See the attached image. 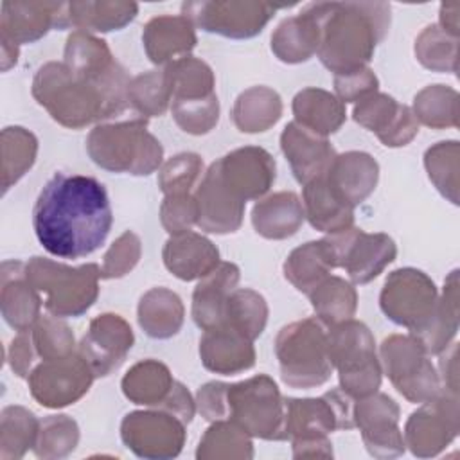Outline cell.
I'll return each mask as SVG.
<instances>
[{
  "instance_id": "cell-1",
  "label": "cell",
  "mask_w": 460,
  "mask_h": 460,
  "mask_svg": "<svg viewBox=\"0 0 460 460\" xmlns=\"http://www.w3.org/2000/svg\"><path fill=\"white\" fill-rule=\"evenodd\" d=\"M111 223L104 185L84 174L56 172L32 208V228L40 244L59 259H81L99 250Z\"/></svg>"
},
{
  "instance_id": "cell-2",
  "label": "cell",
  "mask_w": 460,
  "mask_h": 460,
  "mask_svg": "<svg viewBox=\"0 0 460 460\" xmlns=\"http://www.w3.org/2000/svg\"><path fill=\"white\" fill-rule=\"evenodd\" d=\"M320 27L318 58L334 75L363 68L390 25L385 2H316L307 5Z\"/></svg>"
},
{
  "instance_id": "cell-3",
  "label": "cell",
  "mask_w": 460,
  "mask_h": 460,
  "mask_svg": "<svg viewBox=\"0 0 460 460\" xmlns=\"http://www.w3.org/2000/svg\"><path fill=\"white\" fill-rule=\"evenodd\" d=\"M196 408L203 419L230 420L250 437L286 440V404L275 381L259 374L246 381L226 385L212 381L198 390Z\"/></svg>"
},
{
  "instance_id": "cell-4",
  "label": "cell",
  "mask_w": 460,
  "mask_h": 460,
  "mask_svg": "<svg viewBox=\"0 0 460 460\" xmlns=\"http://www.w3.org/2000/svg\"><path fill=\"white\" fill-rule=\"evenodd\" d=\"M32 95L56 122L72 129L120 113L128 101V90L93 83L56 61L36 72Z\"/></svg>"
},
{
  "instance_id": "cell-5",
  "label": "cell",
  "mask_w": 460,
  "mask_h": 460,
  "mask_svg": "<svg viewBox=\"0 0 460 460\" xmlns=\"http://www.w3.org/2000/svg\"><path fill=\"white\" fill-rule=\"evenodd\" d=\"M86 151L99 167L135 176L156 171L164 156L162 144L147 131L146 119L97 126L88 135Z\"/></svg>"
},
{
  "instance_id": "cell-6",
  "label": "cell",
  "mask_w": 460,
  "mask_h": 460,
  "mask_svg": "<svg viewBox=\"0 0 460 460\" xmlns=\"http://www.w3.org/2000/svg\"><path fill=\"white\" fill-rule=\"evenodd\" d=\"M327 349L338 370L340 388L352 399L372 395L381 386V363L370 329L354 318L331 325Z\"/></svg>"
},
{
  "instance_id": "cell-7",
  "label": "cell",
  "mask_w": 460,
  "mask_h": 460,
  "mask_svg": "<svg viewBox=\"0 0 460 460\" xmlns=\"http://www.w3.org/2000/svg\"><path fill=\"white\" fill-rule=\"evenodd\" d=\"M29 282L36 291L45 293V307L50 314L66 318L86 313L99 295V264L72 268L50 259L32 257L25 264Z\"/></svg>"
},
{
  "instance_id": "cell-8",
  "label": "cell",
  "mask_w": 460,
  "mask_h": 460,
  "mask_svg": "<svg viewBox=\"0 0 460 460\" xmlns=\"http://www.w3.org/2000/svg\"><path fill=\"white\" fill-rule=\"evenodd\" d=\"M275 354L282 381L291 388H313L329 381L332 363L327 332L314 318L284 325L275 340Z\"/></svg>"
},
{
  "instance_id": "cell-9",
  "label": "cell",
  "mask_w": 460,
  "mask_h": 460,
  "mask_svg": "<svg viewBox=\"0 0 460 460\" xmlns=\"http://www.w3.org/2000/svg\"><path fill=\"white\" fill-rule=\"evenodd\" d=\"M381 359L388 379L410 402L422 404L438 395L440 377L415 336H388L381 343Z\"/></svg>"
},
{
  "instance_id": "cell-10",
  "label": "cell",
  "mask_w": 460,
  "mask_h": 460,
  "mask_svg": "<svg viewBox=\"0 0 460 460\" xmlns=\"http://www.w3.org/2000/svg\"><path fill=\"white\" fill-rule=\"evenodd\" d=\"M68 4L56 2H4L0 16L2 70L16 65L18 45L32 43L52 27H70Z\"/></svg>"
},
{
  "instance_id": "cell-11",
  "label": "cell",
  "mask_w": 460,
  "mask_h": 460,
  "mask_svg": "<svg viewBox=\"0 0 460 460\" xmlns=\"http://www.w3.org/2000/svg\"><path fill=\"white\" fill-rule=\"evenodd\" d=\"M437 304L438 296L433 280L413 268L390 273L379 296V305L386 318L408 327L410 334L417 332L431 318Z\"/></svg>"
},
{
  "instance_id": "cell-12",
  "label": "cell",
  "mask_w": 460,
  "mask_h": 460,
  "mask_svg": "<svg viewBox=\"0 0 460 460\" xmlns=\"http://www.w3.org/2000/svg\"><path fill=\"white\" fill-rule=\"evenodd\" d=\"M334 257V266L343 268L354 284L374 280L395 259L397 246L386 234H367L350 226L323 237Z\"/></svg>"
},
{
  "instance_id": "cell-13",
  "label": "cell",
  "mask_w": 460,
  "mask_h": 460,
  "mask_svg": "<svg viewBox=\"0 0 460 460\" xmlns=\"http://www.w3.org/2000/svg\"><path fill=\"white\" fill-rule=\"evenodd\" d=\"M277 9L266 2H185L181 14L207 32L241 40L259 34Z\"/></svg>"
},
{
  "instance_id": "cell-14",
  "label": "cell",
  "mask_w": 460,
  "mask_h": 460,
  "mask_svg": "<svg viewBox=\"0 0 460 460\" xmlns=\"http://www.w3.org/2000/svg\"><path fill=\"white\" fill-rule=\"evenodd\" d=\"M95 374L79 352L65 358L47 359L29 374L32 397L45 408H63L74 404L88 390Z\"/></svg>"
},
{
  "instance_id": "cell-15",
  "label": "cell",
  "mask_w": 460,
  "mask_h": 460,
  "mask_svg": "<svg viewBox=\"0 0 460 460\" xmlns=\"http://www.w3.org/2000/svg\"><path fill=\"white\" fill-rule=\"evenodd\" d=\"M458 433V397L456 392L440 390L437 397L422 402L406 422L404 446L415 456L438 455Z\"/></svg>"
},
{
  "instance_id": "cell-16",
  "label": "cell",
  "mask_w": 460,
  "mask_h": 460,
  "mask_svg": "<svg viewBox=\"0 0 460 460\" xmlns=\"http://www.w3.org/2000/svg\"><path fill=\"white\" fill-rule=\"evenodd\" d=\"M128 449L140 458L178 456L185 442V422L167 410L131 411L120 424Z\"/></svg>"
},
{
  "instance_id": "cell-17",
  "label": "cell",
  "mask_w": 460,
  "mask_h": 460,
  "mask_svg": "<svg viewBox=\"0 0 460 460\" xmlns=\"http://www.w3.org/2000/svg\"><path fill=\"white\" fill-rule=\"evenodd\" d=\"M397 422L399 406L385 394L374 392L354 404V426L361 429L365 447L376 458H390L404 453V438Z\"/></svg>"
},
{
  "instance_id": "cell-18",
  "label": "cell",
  "mask_w": 460,
  "mask_h": 460,
  "mask_svg": "<svg viewBox=\"0 0 460 460\" xmlns=\"http://www.w3.org/2000/svg\"><path fill=\"white\" fill-rule=\"evenodd\" d=\"M133 340L129 323L119 314L106 313L90 322L77 352L90 365L95 377H104L124 361Z\"/></svg>"
},
{
  "instance_id": "cell-19",
  "label": "cell",
  "mask_w": 460,
  "mask_h": 460,
  "mask_svg": "<svg viewBox=\"0 0 460 460\" xmlns=\"http://www.w3.org/2000/svg\"><path fill=\"white\" fill-rule=\"evenodd\" d=\"M352 117L358 124L376 133L388 147L406 146L417 133L419 122L413 111L386 93L374 92L354 106Z\"/></svg>"
},
{
  "instance_id": "cell-20",
  "label": "cell",
  "mask_w": 460,
  "mask_h": 460,
  "mask_svg": "<svg viewBox=\"0 0 460 460\" xmlns=\"http://www.w3.org/2000/svg\"><path fill=\"white\" fill-rule=\"evenodd\" d=\"M216 164L225 185L244 203L259 199L275 181V160L262 147H239Z\"/></svg>"
},
{
  "instance_id": "cell-21",
  "label": "cell",
  "mask_w": 460,
  "mask_h": 460,
  "mask_svg": "<svg viewBox=\"0 0 460 460\" xmlns=\"http://www.w3.org/2000/svg\"><path fill=\"white\" fill-rule=\"evenodd\" d=\"M198 205L196 225L210 234H232L243 223L244 201L221 180L217 164L212 162L194 194Z\"/></svg>"
},
{
  "instance_id": "cell-22",
  "label": "cell",
  "mask_w": 460,
  "mask_h": 460,
  "mask_svg": "<svg viewBox=\"0 0 460 460\" xmlns=\"http://www.w3.org/2000/svg\"><path fill=\"white\" fill-rule=\"evenodd\" d=\"M280 147L296 181L302 185L323 176L336 158V151L325 137L309 131L295 120L286 124L280 135Z\"/></svg>"
},
{
  "instance_id": "cell-23",
  "label": "cell",
  "mask_w": 460,
  "mask_h": 460,
  "mask_svg": "<svg viewBox=\"0 0 460 460\" xmlns=\"http://www.w3.org/2000/svg\"><path fill=\"white\" fill-rule=\"evenodd\" d=\"M199 356L207 370L223 376L239 374L255 365L252 340L226 323H219L203 332Z\"/></svg>"
},
{
  "instance_id": "cell-24",
  "label": "cell",
  "mask_w": 460,
  "mask_h": 460,
  "mask_svg": "<svg viewBox=\"0 0 460 460\" xmlns=\"http://www.w3.org/2000/svg\"><path fill=\"white\" fill-rule=\"evenodd\" d=\"M323 178L334 196L354 208L376 189L379 165L368 153L349 151L336 155Z\"/></svg>"
},
{
  "instance_id": "cell-25",
  "label": "cell",
  "mask_w": 460,
  "mask_h": 460,
  "mask_svg": "<svg viewBox=\"0 0 460 460\" xmlns=\"http://www.w3.org/2000/svg\"><path fill=\"white\" fill-rule=\"evenodd\" d=\"M2 316L18 332L29 331L40 320L41 298L29 282L25 264L20 261L2 262Z\"/></svg>"
},
{
  "instance_id": "cell-26",
  "label": "cell",
  "mask_w": 460,
  "mask_h": 460,
  "mask_svg": "<svg viewBox=\"0 0 460 460\" xmlns=\"http://www.w3.org/2000/svg\"><path fill=\"white\" fill-rule=\"evenodd\" d=\"M165 268L181 280H196L207 277L219 264L217 248L196 232L171 235L164 252Z\"/></svg>"
},
{
  "instance_id": "cell-27",
  "label": "cell",
  "mask_w": 460,
  "mask_h": 460,
  "mask_svg": "<svg viewBox=\"0 0 460 460\" xmlns=\"http://www.w3.org/2000/svg\"><path fill=\"white\" fill-rule=\"evenodd\" d=\"M142 41L149 59L155 65H162L167 61H176L180 58L189 56V52L196 45L194 23L180 14V16H156L147 22Z\"/></svg>"
},
{
  "instance_id": "cell-28",
  "label": "cell",
  "mask_w": 460,
  "mask_h": 460,
  "mask_svg": "<svg viewBox=\"0 0 460 460\" xmlns=\"http://www.w3.org/2000/svg\"><path fill=\"white\" fill-rule=\"evenodd\" d=\"M239 282V268L234 262H219L207 277L199 279L192 293V318L203 331L223 323L230 293Z\"/></svg>"
},
{
  "instance_id": "cell-29",
  "label": "cell",
  "mask_w": 460,
  "mask_h": 460,
  "mask_svg": "<svg viewBox=\"0 0 460 460\" xmlns=\"http://www.w3.org/2000/svg\"><path fill=\"white\" fill-rule=\"evenodd\" d=\"M304 207L295 192H275L255 203L252 225L266 239H286L296 234L304 223Z\"/></svg>"
},
{
  "instance_id": "cell-30",
  "label": "cell",
  "mask_w": 460,
  "mask_h": 460,
  "mask_svg": "<svg viewBox=\"0 0 460 460\" xmlns=\"http://www.w3.org/2000/svg\"><path fill=\"white\" fill-rule=\"evenodd\" d=\"M320 27L305 5L296 16L286 18L271 36V50L284 63H302L318 52Z\"/></svg>"
},
{
  "instance_id": "cell-31",
  "label": "cell",
  "mask_w": 460,
  "mask_h": 460,
  "mask_svg": "<svg viewBox=\"0 0 460 460\" xmlns=\"http://www.w3.org/2000/svg\"><path fill=\"white\" fill-rule=\"evenodd\" d=\"M295 122L309 131L327 137L336 133L345 122V104L322 88H304L293 99Z\"/></svg>"
},
{
  "instance_id": "cell-32",
  "label": "cell",
  "mask_w": 460,
  "mask_h": 460,
  "mask_svg": "<svg viewBox=\"0 0 460 460\" xmlns=\"http://www.w3.org/2000/svg\"><path fill=\"white\" fill-rule=\"evenodd\" d=\"M304 214L313 228L336 234L354 225V208L340 201L323 176L304 185Z\"/></svg>"
},
{
  "instance_id": "cell-33",
  "label": "cell",
  "mask_w": 460,
  "mask_h": 460,
  "mask_svg": "<svg viewBox=\"0 0 460 460\" xmlns=\"http://www.w3.org/2000/svg\"><path fill=\"white\" fill-rule=\"evenodd\" d=\"M334 257L325 239L295 248L284 262V277L304 295H309L334 270Z\"/></svg>"
},
{
  "instance_id": "cell-34",
  "label": "cell",
  "mask_w": 460,
  "mask_h": 460,
  "mask_svg": "<svg viewBox=\"0 0 460 460\" xmlns=\"http://www.w3.org/2000/svg\"><path fill=\"white\" fill-rule=\"evenodd\" d=\"M138 323L151 338H171L183 323L180 296L165 288H153L138 302Z\"/></svg>"
},
{
  "instance_id": "cell-35",
  "label": "cell",
  "mask_w": 460,
  "mask_h": 460,
  "mask_svg": "<svg viewBox=\"0 0 460 460\" xmlns=\"http://www.w3.org/2000/svg\"><path fill=\"white\" fill-rule=\"evenodd\" d=\"M174 383L176 381L164 363L146 359L133 365L126 372L122 377V392L135 404L162 406L169 397Z\"/></svg>"
},
{
  "instance_id": "cell-36",
  "label": "cell",
  "mask_w": 460,
  "mask_h": 460,
  "mask_svg": "<svg viewBox=\"0 0 460 460\" xmlns=\"http://www.w3.org/2000/svg\"><path fill=\"white\" fill-rule=\"evenodd\" d=\"M282 113L280 95L266 86H253L243 92L232 111L234 124L243 133H261L271 128Z\"/></svg>"
},
{
  "instance_id": "cell-37",
  "label": "cell",
  "mask_w": 460,
  "mask_h": 460,
  "mask_svg": "<svg viewBox=\"0 0 460 460\" xmlns=\"http://www.w3.org/2000/svg\"><path fill=\"white\" fill-rule=\"evenodd\" d=\"M68 13L70 23L77 31L108 32L129 23L137 16L138 5L135 2H72Z\"/></svg>"
},
{
  "instance_id": "cell-38",
  "label": "cell",
  "mask_w": 460,
  "mask_h": 460,
  "mask_svg": "<svg viewBox=\"0 0 460 460\" xmlns=\"http://www.w3.org/2000/svg\"><path fill=\"white\" fill-rule=\"evenodd\" d=\"M307 296L316 316L329 327L350 320L358 307L356 289L340 277L323 279Z\"/></svg>"
},
{
  "instance_id": "cell-39",
  "label": "cell",
  "mask_w": 460,
  "mask_h": 460,
  "mask_svg": "<svg viewBox=\"0 0 460 460\" xmlns=\"http://www.w3.org/2000/svg\"><path fill=\"white\" fill-rule=\"evenodd\" d=\"M40 420L23 406H5L0 415V458L16 460L34 447Z\"/></svg>"
},
{
  "instance_id": "cell-40",
  "label": "cell",
  "mask_w": 460,
  "mask_h": 460,
  "mask_svg": "<svg viewBox=\"0 0 460 460\" xmlns=\"http://www.w3.org/2000/svg\"><path fill=\"white\" fill-rule=\"evenodd\" d=\"M172 101H194L214 95V74L210 66L192 56L180 58L165 66Z\"/></svg>"
},
{
  "instance_id": "cell-41",
  "label": "cell",
  "mask_w": 460,
  "mask_h": 460,
  "mask_svg": "<svg viewBox=\"0 0 460 460\" xmlns=\"http://www.w3.org/2000/svg\"><path fill=\"white\" fill-rule=\"evenodd\" d=\"M38 153L36 137L20 126H9L2 131V176L4 192L11 189L34 164Z\"/></svg>"
},
{
  "instance_id": "cell-42",
  "label": "cell",
  "mask_w": 460,
  "mask_h": 460,
  "mask_svg": "<svg viewBox=\"0 0 460 460\" xmlns=\"http://www.w3.org/2000/svg\"><path fill=\"white\" fill-rule=\"evenodd\" d=\"M268 322V305L262 295L248 288H235L226 302L223 323L234 327L252 341L262 334Z\"/></svg>"
},
{
  "instance_id": "cell-43",
  "label": "cell",
  "mask_w": 460,
  "mask_h": 460,
  "mask_svg": "<svg viewBox=\"0 0 460 460\" xmlns=\"http://www.w3.org/2000/svg\"><path fill=\"white\" fill-rule=\"evenodd\" d=\"M196 456L201 458H252L250 435L230 420H216L199 440Z\"/></svg>"
},
{
  "instance_id": "cell-44",
  "label": "cell",
  "mask_w": 460,
  "mask_h": 460,
  "mask_svg": "<svg viewBox=\"0 0 460 460\" xmlns=\"http://www.w3.org/2000/svg\"><path fill=\"white\" fill-rule=\"evenodd\" d=\"M172 99L167 70H151L129 81L128 101L144 117H160Z\"/></svg>"
},
{
  "instance_id": "cell-45",
  "label": "cell",
  "mask_w": 460,
  "mask_h": 460,
  "mask_svg": "<svg viewBox=\"0 0 460 460\" xmlns=\"http://www.w3.org/2000/svg\"><path fill=\"white\" fill-rule=\"evenodd\" d=\"M456 92L444 84L426 86L413 99V115L429 128L440 129L446 126H456Z\"/></svg>"
},
{
  "instance_id": "cell-46",
  "label": "cell",
  "mask_w": 460,
  "mask_h": 460,
  "mask_svg": "<svg viewBox=\"0 0 460 460\" xmlns=\"http://www.w3.org/2000/svg\"><path fill=\"white\" fill-rule=\"evenodd\" d=\"M79 440V428L68 415H50L40 420L34 453L38 458H61L72 453Z\"/></svg>"
},
{
  "instance_id": "cell-47",
  "label": "cell",
  "mask_w": 460,
  "mask_h": 460,
  "mask_svg": "<svg viewBox=\"0 0 460 460\" xmlns=\"http://www.w3.org/2000/svg\"><path fill=\"white\" fill-rule=\"evenodd\" d=\"M415 56L429 70H456V38L437 25L426 27L415 40Z\"/></svg>"
},
{
  "instance_id": "cell-48",
  "label": "cell",
  "mask_w": 460,
  "mask_h": 460,
  "mask_svg": "<svg viewBox=\"0 0 460 460\" xmlns=\"http://www.w3.org/2000/svg\"><path fill=\"white\" fill-rule=\"evenodd\" d=\"M424 165L428 171L429 180L435 187L451 199L456 201V185H458V142H438L437 146L429 147L424 155Z\"/></svg>"
},
{
  "instance_id": "cell-49",
  "label": "cell",
  "mask_w": 460,
  "mask_h": 460,
  "mask_svg": "<svg viewBox=\"0 0 460 460\" xmlns=\"http://www.w3.org/2000/svg\"><path fill=\"white\" fill-rule=\"evenodd\" d=\"M32 343L40 358L58 359L74 352V334L59 316H43L31 329Z\"/></svg>"
},
{
  "instance_id": "cell-50",
  "label": "cell",
  "mask_w": 460,
  "mask_h": 460,
  "mask_svg": "<svg viewBox=\"0 0 460 460\" xmlns=\"http://www.w3.org/2000/svg\"><path fill=\"white\" fill-rule=\"evenodd\" d=\"M171 111L176 124L190 135L208 133L219 119V101L217 95L194 101H172Z\"/></svg>"
},
{
  "instance_id": "cell-51",
  "label": "cell",
  "mask_w": 460,
  "mask_h": 460,
  "mask_svg": "<svg viewBox=\"0 0 460 460\" xmlns=\"http://www.w3.org/2000/svg\"><path fill=\"white\" fill-rule=\"evenodd\" d=\"M203 171V162L196 153H180L169 158L158 174V185L165 196L169 194H190V187L196 183Z\"/></svg>"
},
{
  "instance_id": "cell-52",
  "label": "cell",
  "mask_w": 460,
  "mask_h": 460,
  "mask_svg": "<svg viewBox=\"0 0 460 460\" xmlns=\"http://www.w3.org/2000/svg\"><path fill=\"white\" fill-rule=\"evenodd\" d=\"M140 259V239L135 232H124L106 252L101 277L102 279H119L129 273Z\"/></svg>"
},
{
  "instance_id": "cell-53",
  "label": "cell",
  "mask_w": 460,
  "mask_h": 460,
  "mask_svg": "<svg viewBox=\"0 0 460 460\" xmlns=\"http://www.w3.org/2000/svg\"><path fill=\"white\" fill-rule=\"evenodd\" d=\"M160 219H162L164 228L171 235L189 232L190 226L196 225V219H198V205H196L194 196H190V194L165 196L162 208H160Z\"/></svg>"
},
{
  "instance_id": "cell-54",
  "label": "cell",
  "mask_w": 460,
  "mask_h": 460,
  "mask_svg": "<svg viewBox=\"0 0 460 460\" xmlns=\"http://www.w3.org/2000/svg\"><path fill=\"white\" fill-rule=\"evenodd\" d=\"M377 86H379L377 77L368 66L334 75V88H336L338 99L343 104L361 101L363 97L377 92Z\"/></svg>"
},
{
  "instance_id": "cell-55",
  "label": "cell",
  "mask_w": 460,
  "mask_h": 460,
  "mask_svg": "<svg viewBox=\"0 0 460 460\" xmlns=\"http://www.w3.org/2000/svg\"><path fill=\"white\" fill-rule=\"evenodd\" d=\"M36 349L32 343V334L31 329L29 331H22L18 332V336L13 340L11 343V350H9V363L13 372L18 377H29V374L32 372V361L36 356Z\"/></svg>"
},
{
  "instance_id": "cell-56",
  "label": "cell",
  "mask_w": 460,
  "mask_h": 460,
  "mask_svg": "<svg viewBox=\"0 0 460 460\" xmlns=\"http://www.w3.org/2000/svg\"><path fill=\"white\" fill-rule=\"evenodd\" d=\"M293 444V456H332V444L327 437L320 438H304V440H291Z\"/></svg>"
}]
</instances>
